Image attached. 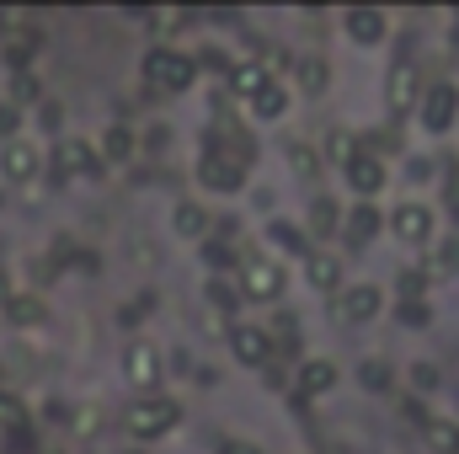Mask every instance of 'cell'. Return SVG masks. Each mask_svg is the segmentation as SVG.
<instances>
[{
	"label": "cell",
	"instance_id": "25",
	"mask_svg": "<svg viewBox=\"0 0 459 454\" xmlns=\"http://www.w3.org/2000/svg\"><path fill=\"white\" fill-rule=\"evenodd\" d=\"M204 300H209V310H220V316H235V310L246 305L235 278H204Z\"/></svg>",
	"mask_w": 459,
	"mask_h": 454
},
{
	"label": "cell",
	"instance_id": "18",
	"mask_svg": "<svg viewBox=\"0 0 459 454\" xmlns=\"http://www.w3.org/2000/svg\"><path fill=\"white\" fill-rule=\"evenodd\" d=\"M171 230H177L182 240H198V246H204V240L214 235V214H209L198 198H182V204L171 209Z\"/></svg>",
	"mask_w": 459,
	"mask_h": 454
},
{
	"label": "cell",
	"instance_id": "37",
	"mask_svg": "<svg viewBox=\"0 0 459 454\" xmlns=\"http://www.w3.org/2000/svg\"><path fill=\"white\" fill-rule=\"evenodd\" d=\"M406 177H411V182H433V161H428V155H422V161H406Z\"/></svg>",
	"mask_w": 459,
	"mask_h": 454
},
{
	"label": "cell",
	"instance_id": "11",
	"mask_svg": "<svg viewBox=\"0 0 459 454\" xmlns=\"http://www.w3.org/2000/svg\"><path fill=\"white\" fill-rule=\"evenodd\" d=\"M342 182L358 193V204H379V193H385V182H390V166L358 150V155L342 166Z\"/></svg>",
	"mask_w": 459,
	"mask_h": 454
},
{
	"label": "cell",
	"instance_id": "8",
	"mask_svg": "<svg viewBox=\"0 0 459 454\" xmlns=\"http://www.w3.org/2000/svg\"><path fill=\"white\" fill-rule=\"evenodd\" d=\"M385 230H390L401 246H433V209L417 204V198H406V204H395V209L385 214Z\"/></svg>",
	"mask_w": 459,
	"mask_h": 454
},
{
	"label": "cell",
	"instance_id": "40",
	"mask_svg": "<svg viewBox=\"0 0 459 454\" xmlns=\"http://www.w3.org/2000/svg\"><path fill=\"white\" fill-rule=\"evenodd\" d=\"M38 118H43L48 128H59V123H65V108H59V102H43V108H38Z\"/></svg>",
	"mask_w": 459,
	"mask_h": 454
},
{
	"label": "cell",
	"instance_id": "23",
	"mask_svg": "<svg viewBox=\"0 0 459 454\" xmlns=\"http://www.w3.org/2000/svg\"><path fill=\"white\" fill-rule=\"evenodd\" d=\"M422 444L433 454H459V423L455 417H433L428 412V423H422Z\"/></svg>",
	"mask_w": 459,
	"mask_h": 454
},
{
	"label": "cell",
	"instance_id": "35",
	"mask_svg": "<svg viewBox=\"0 0 459 454\" xmlns=\"http://www.w3.org/2000/svg\"><path fill=\"white\" fill-rule=\"evenodd\" d=\"M395 316H401V327H428V321H433V310H428L422 300H401Z\"/></svg>",
	"mask_w": 459,
	"mask_h": 454
},
{
	"label": "cell",
	"instance_id": "41",
	"mask_svg": "<svg viewBox=\"0 0 459 454\" xmlns=\"http://www.w3.org/2000/svg\"><path fill=\"white\" fill-rule=\"evenodd\" d=\"M0 423H11V428H16V423H22V406H16V401H11V396H0Z\"/></svg>",
	"mask_w": 459,
	"mask_h": 454
},
{
	"label": "cell",
	"instance_id": "9",
	"mask_svg": "<svg viewBox=\"0 0 459 454\" xmlns=\"http://www.w3.org/2000/svg\"><path fill=\"white\" fill-rule=\"evenodd\" d=\"M342 38L352 48H379L390 38V16L379 5H347L342 11Z\"/></svg>",
	"mask_w": 459,
	"mask_h": 454
},
{
	"label": "cell",
	"instance_id": "34",
	"mask_svg": "<svg viewBox=\"0 0 459 454\" xmlns=\"http://www.w3.org/2000/svg\"><path fill=\"white\" fill-rule=\"evenodd\" d=\"M193 65H198V75H225V81H230V54H225V48H198V54H193Z\"/></svg>",
	"mask_w": 459,
	"mask_h": 454
},
{
	"label": "cell",
	"instance_id": "38",
	"mask_svg": "<svg viewBox=\"0 0 459 454\" xmlns=\"http://www.w3.org/2000/svg\"><path fill=\"white\" fill-rule=\"evenodd\" d=\"M16 123H22V108H16V102H11V108H0V134H5V139L16 134Z\"/></svg>",
	"mask_w": 459,
	"mask_h": 454
},
{
	"label": "cell",
	"instance_id": "22",
	"mask_svg": "<svg viewBox=\"0 0 459 454\" xmlns=\"http://www.w3.org/2000/svg\"><path fill=\"white\" fill-rule=\"evenodd\" d=\"M198 251H204V267H209V278L240 273V257H246V251H235V246H230L225 235H209V240H204Z\"/></svg>",
	"mask_w": 459,
	"mask_h": 454
},
{
	"label": "cell",
	"instance_id": "43",
	"mask_svg": "<svg viewBox=\"0 0 459 454\" xmlns=\"http://www.w3.org/2000/svg\"><path fill=\"white\" fill-rule=\"evenodd\" d=\"M455 423H459V390H455Z\"/></svg>",
	"mask_w": 459,
	"mask_h": 454
},
{
	"label": "cell",
	"instance_id": "29",
	"mask_svg": "<svg viewBox=\"0 0 459 454\" xmlns=\"http://www.w3.org/2000/svg\"><path fill=\"white\" fill-rule=\"evenodd\" d=\"M406 385L417 396H433V390H444V369L433 358H417V363H406Z\"/></svg>",
	"mask_w": 459,
	"mask_h": 454
},
{
	"label": "cell",
	"instance_id": "39",
	"mask_svg": "<svg viewBox=\"0 0 459 454\" xmlns=\"http://www.w3.org/2000/svg\"><path fill=\"white\" fill-rule=\"evenodd\" d=\"M214 454H262V450H256L251 439H225V444H220Z\"/></svg>",
	"mask_w": 459,
	"mask_h": 454
},
{
	"label": "cell",
	"instance_id": "33",
	"mask_svg": "<svg viewBox=\"0 0 459 454\" xmlns=\"http://www.w3.org/2000/svg\"><path fill=\"white\" fill-rule=\"evenodd\" d=\"M326 155H332V161H337V171H342L347 161L358 155V139H352L347 128H332V134H326Z\"/></svg>",
	"mask_w": 459,
	"mask_h": 454
},
{
	"label": "cell",
	"instance_id": "31",
	"mask_svg": "<svg viewBox=\"0 0 459 454\" xmlns=\"http://www.w3.org/2000/svg\"><path fill=\"white\" fill-rule=\"evenodd\" d=\"M5 316H11L16 327H38V321H43V300H38V294H11V300H5Z\"/></svg>",
	"mask_w": 459,
	"mask_h": 454
},
{
	"label": "cell",
	"instance_id": "30",
	"mask_svg": "<svg viewBox=\"0 0 459 454\" xmlns=\"http://www.w3.org/2000/svg\"><path fill=\"white\" fill-rule=\"evenodd\" d=\"M267 235L283 246V251H294V257H310L316 246H310V235H305V225H289V220H273L267 225Z\"/></svg>",
	"mask_w": 459,
	"mask_h": 454
},
{
	"label": "cell",
	"instance_id": "12",
	"mask_svg": "<svg viewBox=\"0 0 459 454\" xmlns=\"http://www.w3.org/2000/svg\"><path fill=\"white\" fill-rule=\"evenodd\" d=\"M379 230H385V209L379 204H352V209H342V246L347 251H363V246H374L379 240Z\"/></svg>",
	"mask_w": 459,
	"mask_h": 454
},
{
	"label": "cell",
	"instance_id": "7",
	"mask_svg": "<svg viewBox=\"0 0 459 454\" xmlns=\"http://www.w3.org/2000/svg\"><path fill=\"white\" fill-rule=\"evenodd\" d=\"M123 380L128 385H139V396H155V385L166 380V358H160V347L144 337H134L123 347Z\"/></svg>",
	"mask_w": 459,
	"mask_h": 454
},
{
	"label": "cell",
	"instance_id": "10",
	"mask_svg": "<svg viewBox=\"0 0 459 454\" xmlns=\"http://www.w3.org/2000/svg\"><path fill=\"white\" fill-rule=\"evenodd\" d=\"M246 177L251 171H240L235 161H225L214 144H204V155H198V182L209 188V193H225V198H235V193H246Z\"/></svg>",
	"mask_w": 459,
	"mask_h": 454
},
{
	"label": "cell",
	"instance_id": "17",
	"mask_svg": "<svg viewBox=\"0 0 459 454\" xmlns=\"http://www.w3.org/2000/svg\"><path fill=\"white\" fill-rule=\"evenodd\" d=\"M305 284H310L316 294H342V257L326 251V246H316V251L305 257Z\"/></svg>",
	"mask_w": 459,
	"mask_h": 454
},
{
	"label": "cell",
	"instance_id": "21",
	"mask_svg": "<svg viewBox=\"0 0 459 454\" xmlns=\"http://www.w3.org/2000/svg\"><path fill=\"white\" fill-rule=\"evenodd\" d=\"M267 81H278V75H267L256 59H240V65H230V81H225V86H230V97H235V102H251Z\"/></svg>",
	"mask_w": 459,
	"mask_h": 454
},
{
	"label": "cell",
	"instance_id": "28",
	"mask_svg": "<svg viewBox=\"0 0 459 454\" xmlns=\"http://www.w3.org/2000/svg\"><path fill=\"white\" fill-rule=\"evenodd\" d=\"M283 161H289L294 177H321V155H316V144H305V139H289V144H283Z\"/></svg>",
	"mask_w": 459,
	"mask_h": 454
},
{
	"label": "cell",
	"instance_id": "36",
	"mask_svg": "<svg viewBox=\"0 0 459 454\" xmlns=\"http://www.w3.org/2000/svg\"><path fill=\"white\" fill-rule=\"evenodd\" d=\"M16 102H43V86H38L32 75H22V81H16Z\"/></svg>",
	"mask_w": 459,
	"mask_h": 454
},
{
	"label": "cell",
	"instance_id": "2",
	"mask_svg": "<svg viewBox=\"0 0 459 454\" xmlns=\"http://www.w3.org/2000/svg\"><path fill=\"white\" fill-rule=\"evenodd\" d=\"M139 75H144V86H155V92H193V86H198L193 54H182V48H171V43H155V48L139 59Z\"/></svg>",
	"mask_w": 459,
	"mask_h": 454
},
{
	"label": "cell",
	"instance_id": "14",
	"mask_svg": "<svg viewBox=\"0 0 459 454\" xmlns=\"http://www.w3.org/2000/svg\"><path fill=\"white\" fill-rule=\"evenodd\" d=\"M385 289L379 284H347L342 300H337V310H342V321H352V327H368V321H379L385 316Z\"/></svg>",
	"mask_w": 459,
	"mask_h": 454
},
{
	"label": "cell",
	"instance_id": "20",
	"mask_svg": "<svg viewBox=\"0 0 459 454\" xmlns=\"http://www.w3.org/2000/svg\"><path fill=\"white\" fill-rule=\"evenodd\" d=\"M289 102H294V86H283V81H267L246 108H251V118H262V123H278V118L289 113Z\"/></svg>",
	"mask_w": 459,
	"mask_h": 454
},
{
	"label": "cell",
	"instance_id": "24",
	"mask_svg": "<svg viewBox=\"0 0 459 454\" xmlns=\"http://www.w3.org/2000/svg\"><path fill=\"white\" fill-rule=\"evenodd\" d=\"M337 230H342V209H337V198H316V204H310V220H305V235L332 240Z\"/></svg>",
	"mask_w": 459,
	"mask_h": 454
},
{
	"label": "cell",
	"instance_id": "15",
	"mask_svg": "<svg viewBox=\"0 0 459 454\" xmlns=\"http://www.w3.org/2000/svg\"><path fill=\"white\" fill-rule=\"evenodd\" d=\"M230 353H235L240 369H267V363H273V337H267V327L235 321V327H230Z\"/></svg>",
	"mask_w": 459,
	"mask_h": 454
},
{
	"label": "cell",
	"instance_id": "13",
	"mask_svg": "<svg viewBox=\"0 0 459 454\" xmlns=\"http://www.w3.org/2000/svg\"><path fill=\"white\" fill-rule=\"evenodd\" d=\"M337 385H342L337 358H299V369H294V390H299L305 401H321V396H332Z\"/></svg>",
	"mask_w": 459,
	"mask_h": 454
},
{
	"label": "cell",
	"instance_id": "32",
	"mask_svg": "<svg viewBox=\"0 0 459 454\" xmlns=\"http://www.w3.org/2000/svg\"><path fill=\"white\" fill-rule=\"evenodd\" d=\"M433 273H438V278H455L459 273V230L438 240V251H433Z\"/></svg>",
	"mask_w": 459,
	"mask_h": 454
},
{
	"label": "cell",
	"instance_id": "6",
	"mask_svg": "<svg viewBox=\"0 0 459 454\" xmlns=\"http://www.w3.org/2000/svg\"><path fill=\"white\" fill-rule=\"evenodd\" d=\"M48 166H54V177H86V182H97L108 166H102V155H97V144H86V139H75V134H65L59 144H54V155H48Z\"/></svg>",
	"mask_w": 459,
	"mask_h": 454
},
{
	"label": "cell",
	"instance_id": "42",
	"mask_svg": "<svg viewBox=\"0 0 459 454\" xmlns=\"http://www.w3.org/2000/svg\"><path fill=\"white\" fill-rule=\"evenodd\" d=\"M75 433H86V439H91V433H97V412H81V417H75Z\"/></svg>",
	"mask_w": 459,
	"mask_h": 454
},
{
	"label": "cell",
	"instance_id": "19",
	"mask_svg": "<svg viewBox=\"0 0 459 454\" xmlns=\"http://www.w3.org/2000/svg\"><path fill=\"white\" fill-rule=\"evenodd\" d=\"M289 81H294L305 97H326V92H332V65H326L321 54H299L294 70H289Z\"/></svg>",
	"mask_w": 459,
	"mask_h": 454
},
{
	"label": "cell",
	"instance_id": "27",
	"mask_svg": "<svg viewBox=\"0 0 459 454\" xmlns=\"http://www.w3.org/2000/svg\"><path fill=\"white\" fill-rule=\"evenodd\" d=\"M358 385H363L368 396H390V390H395V369H390L385 358H363V363H358Z\"/></svg>",
	"mask_w": 459,
	"mask_h": 454
},
{
	"label": "cell",
	"instance_id": "16",
	"mask_svg": "<svg viewBox=\"0 0 459 454\" xmlns=\"http://www.w3.org/2000/svg\"><path fill=\"white\" fill-rule=\"evenodd\" d=\"M38 166H43V155H38L32 139H5V144H0V177H5L11 188H27V182L38 177Z\"/></svg>",
	"mask_w": 459,
	"mask_h": 454
},
{
	"label": "cell",
	"instance_id": "3",
	"mask_svg": "<svg viewBox=\"0 0 459 454\" xmlns=\"http://www.w3.org/2000/svg\"><path fill=\"white\" fill-rule=\"evenodd\" d=\"M235 284H240V300H251V305H278V300L289 294L283 262H273V257H262V251H246V257H240Z\"/></svg>",
	"mask_w": 459,
	"mask_h": 454
},
{
	"label": "cell",
	"instance_id": "4",
	"mask_svg": "<svg viewBox=\"0 0 459 454\" xmlns=\"http://www.w3.org/2000/svg\"><path fill=\"white\" fill-rule=\"evenodd\" d=\"M422 65L417 59H406V54H395L390 59V70H385V113L390 123H406V118H417V102H422Z\"/></svg>",
	"mask_w": 459,
	"mask_h": 454
},
{
	"label": "cell",
	"instance_id": "26",
	"mask_svg": "<svg viewBox=\"0 0 459 454\" xmlns=\"http://www.w3.org/2000/svg\"><path fill=\"white\" fill-rule=\"evenodd\" d=\"M134 150H139V139H134V128H128V123H113V128H108V134H102V150H97V155H102V166H108V161H134Z\"/></svg>",
	"mask_w": 459,
	"mask_h": 454
},
{
	"label": "cell",
	"instance_id": "1",
	"mask_svg": "<svg viewBox=\"0 0 459 454\" xmlns=\"http://www.w3.org/2000/svg\"><path fill=\"white\" fill-rule=\"evenodd\" d=\"M177 428H182V401H171V396H160V390L123 406V433H128L134 444H155V439H166V433H177Z\"/></svg>",
	"mask_w": 459,
	"mask_h": 454
},
{
	"label": "cell",
	"instance_id": "5",
	"mask_svg": "<svg viewBox=\"0 0 459 454\" xmlns=\"http://www.w3.org/2000/svg\"><path fill=\"white\" fill-rule=\"evenodd\" d=\"M417 123H422V134H455L459 128V86L455 81H433V86H422Z\"/></svg>",
	"mask_w": 459,
	"mask_h": 454
}]
</instances>
